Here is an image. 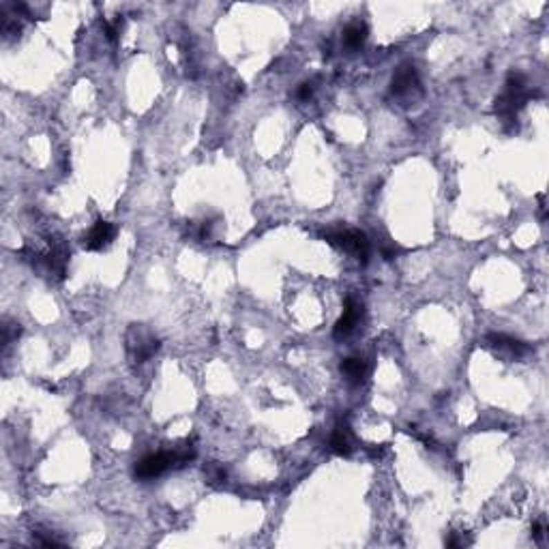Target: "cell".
Segmentation results:
<instances>
[{
	"mask_svg": "<svg viewBox=\"0 0 549 549\" xmlns=\"http://www.w3.org/2000/svg\"><path fill=\"white\" fill-rule=\"evenodd\" d=\"M326 241L346 249L348 253L361 262V264H367L369 262V253H371V243L367 239L365 232L361 230H354V227H337V230H328L326 232Z\"/></svg>",
	"mask_w": 549,
	"mask_h": 549,
	"instance_id": "6da1fadb",
	"label": "cell"
},
{
	"mask_svg": "<svg viewBox=\"0 0 549 549\" xmlns=\"http://www.w3.org/2000/svg\"><path fill=\"white\" fill-rule=\"evenodd\" d=\"M124 342H127V354H129L131 363H146L159 350V339L153 335V331L144 324H133L127 331Z\"/></svg>",
	"mask_w": 549,
	"mask_h": 549,
	"instance_id": "7a4b0ae2",
	"label": "cell"
},
{
	"mask_svg": "<svg viewBox=\"0 0 549 549\" xmlns=\"http://www.w3.org/2000/svg\"><path fill=\"white\" fill-rule=\"evenodd\" d=\"M420 95L423 89H420L418 71L414 65H401L391 80V97L401 105H412Z\"/></svg>",
	"mask_w": 549,
	"mask_h": 549,
	"instance_id": "3957f363",
	"label": "cell"
},
{
	"mask_svg": "<svg viewBox=\"0 0 549 549\" xmlns=\"http://www.w3.org/2000/svg\"><path fill=\"white\" fill-rule=\"evenodd\" d=\"M170 468H176L174 463V453L172 451H159V453H149L144 455L133 468L136 478L140 481H151L161 476L163 472H167Z\"/></svg>",
	"mask_w": 549,
	"mask_h": 549,
	"instance_id": "277c9868",
	"label": "cell"
},
{
	"mask_svg": "<svg viewBox=\"0 0 549 549\" xmlns=\"http://www.w3.org/2000/svg\"><path fill=\"white\" fill-rule=\"evenodd\" d=\"M361 320H363V303L356 301V299H348L344 315L337 320L335 331H333L335 339H346V337H350L356 331V326H358V322H361Z\"/></svg>",
	"mask_w": 549,
	"mask_h": 549,
	"instance_id": "5b68a950",
	"label": "cell"
},
{
	"mask_svg": "<svg viewBox=\"0 0 549 549\" xmlns=\"http://www.w3.org/2000/svg\"><path fill=\"white\" fill-rule=\"evenodd\" d=\"M487 344L494 350L504 352V354H509L513 358H521V356H525L528 352H530V346H528L525 342L515 339V337H509V335H504V333H490L487 335Z\"/></svg>",
	"mask_w": 549,
	"mask_h": 549,
	"instance_id": "8992f818",
	"label": "cell"
},
{
	"mask_svg": "<svg viewBox=\"0 0 549 549\" xmlns=\"http://www.w3.org/2000/svg\"><path fill=\"white\" fill-rule=\"evenodd\" d=\"M114 234H116V227L112 223H108V221H97L91 227L86 239H84V247H86L89 251H101V249H105V247L112 243Z\"/></svg>",
	"mask_w": 549,
	"mask_h": 549,
	"instance_id": "52a82bcc",
	"label": "cell"
},
{
	"mask_svg": "<svg viewBox=\"0 0 549 549\" xmlns=\"http://www.w3.org/2000/svg\"><path fill=\"white\" fill-rule=\"evenodd\" d=\"M342 373L346 375V380L350 384H361L363 380L367 378V373H369L367 361L363 356H348V358H344V363H342Z\"/></svg>",
	"mask_w": 549,
	"mask_h": 549,
	"instance_id": "ba28073f",
	"label": "cell"
},
{
	"mask_svg": "<svg viewBox=\"0 0 549 549\" xmlns=\"http://www.w3.org/2000/svg\"><path fill=\"white\" fill-rule=\"evenodd\" d=\"M367 41V26L361 24V22H354L350 26H346L344 30V37H342V44L348 52H356L365 46Z\"/></svg>",
	"mask_w": 549,
	"mask_h": 549,
	"instance_id": "9c48e42d",
	"label": "cell"
},
{
	"mask_svg": "<svg viewBox=\"0 0 549 549\" xmlns=\"http://www.w3.org/2000/svg\"><path fill=\"white\" fill-rule=\"evenodd\" d=\"M331 449L337 453V455H350L352 453V436H350V429L348 425H337L333 429V436H331Z\"/></svg>",
	"mask_w": 549,
	"mask_h": 549,
	"instance_id": "30bf717a",
	"label": "cell"
},
{
	"mask_svg": "<svg viewBox=\"0 0 549 549\" xmlns=\"http://www.w3.org/2000/svg\"><path fill=\"white\" fill-rule=\"evenodd\" d=\"M204 474H206L208 483H213V485H221V483H225V478H227L225 468L221 466V463H217V461H210L208 466L204 468Z\"/></svg>",
	"mask_w": 549,
	"mask_h": 549,
	"instance_id": "8fae6325",
	"label": "cell"
},
{
	"mask_svg": "<svg viewBox=\"0 0 549 549\" xmlns=\"http://www.w3.org/2000/svg\"><path fill=\"white\" fill-rule=\"evenodd\" d=\"M17 335H19V324L5 322V326H3V346L7 348L13 339H17Z\"/></svg>",
	"mask_w": 549,
	"mask_h": 549,
	"instance_id": "7c38bea8",
	"label": "cell"
},
{
	"mask_svg": "<svg viewBox=\"0 0 549 549\" xmlns=\"http://www.w3.org/2000/svg\"><path fill=\"white\" fill-rule=\"evenodd\" d=\"M313 91H315V84L313 82H303L301 86L297 89V99L299 101H307L313 95Z\"/></svg>",
	"mask_w": 549,
	"mask_h": 549,
	"instance_id": "4fadbf2b",
	"label": "cell"
},
{
	"mask_svg": "<svg viewBox=\"0 0 549 549\" xmlns=\"http://www.w3.org/2000/svg\"><path fill=\"white\" fill-rule=\"evenodd\" d=\"M447 545L449 547H463V545H470V539H466L459 532H451V537L447 539Z\"/></svg>",
	"mask_w": 549,
	"mask_h": 549,
	"instance_id": "5bb4252c",
	"label": "cell"
},
{
	"mask_svg": "<svg viewBox=\"0 0 549 549\" xmlns=\"http://www.w3.org/2000/svg\"><path fill=\"white\" fill-rule=\"evenodd\" d=\"M397 253H399V247H397L395 243H382V256H384L387 260L395 258Z\"/></svg>",
	"mask_w": 549,
	"mask_h": 549,
	"instance_id": "9a60e30c",
	"label": "cell"
},
{
	"mask_svg": "<svg viewBox=\"0 0 549 549\" xmlns=\"http://www.w3.org/2000/svg\"><path fill=\"white\" fill-rule=\"evenodd\" d=\"M543 537H545V523L543 521H537L532 525V539L534 541H543Z\"/></svg>",
	"mask_w": 549,
	"mask_h": 549,
	"instance_id": "2e32d148",
	"label": "cell"
}]
</instances>
